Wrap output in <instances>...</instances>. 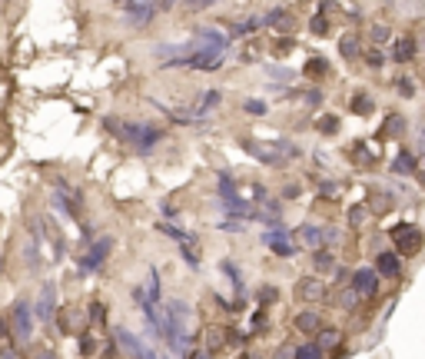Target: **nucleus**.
Here are the masks:
<instances>
[{
    "instance_id": "f257e3e1",
    "label": "nucleus",
    "mask_w": 425,
    "mask_h": 359,
    "mask_svg": "<svg viewBox=\"0 0 425 359\" xmlns=\"http://www.w3.org/2000/svg\"><path fill=\"white\" fill-rule=\"evenodd\" d=\"M110 127H113L126 143H133L137 150H150L163 140V130H160V127H147V123H120V127L110 123Z\"/></svg>"
},
{
    "instance_id": "e433bc0d",
    "label": "nucleus",
    "mask_w": 425,
    "mask_h": 359,
    "mask_svg": "<svg viewBox=\"0 0 425 359\" xmlns=\"http://www.w3.org/2000/svg\"><path fill=\"white\" fill-rule=\"evenodd\" d=\"M276 359H296V349H292V346H283V349H276Z\"/></svg>"
},
{
    "instance_id": "cd10ccee",
    "label": "nucleus",
    "mask_w": 425,
    "mask_h": 359,
    "mask_svg": "<svg viewBox=\"0 0 425 359\" xmlns=\"http://www.w3.org/2000/svg\"><path fill=\"white\" fill-rule=\"evenodd\" d=\"M306 74L309 77H326L329 74V67H326V60H309V63H306Z\"/></svg>"
},
{
    "instance_id": "f8f14e48",
    "label": "nucleus",
    "mask_w": 425,
    "mask_h": 359,
    "mask_svg": "<svg viewBox=\"0 0 425 359\" xmlns=\"http://www.w3.org/2000/svg\"><path fill=\"white\" fill-rule=\"evenodd\" d=\"M376 273L385 276V280H399V276H402V260H399L392 250H385V253H379V260H376Z\"/></svg>"
},
{
    "instance_id": "4468645a",
    "label": "nucleus",
    "mask_w": 425,
    "mask_h": 359,
    "mask_svg": "<svg viewBox=\"0 0 425 359\" xmlns=\"http://www.w3.org/2000/svg\"><path fill=\"white\" fill-rule=\"evenodd\" d=\"M266 243H269V250H273L276 256H292L296 253V246L289 243V237H286V230H283V226H279V230H269Z\"/></svg>"
},
{
    "instance_id": "6ab92c4d",
    "label": "nucleus",
    "mask_w": 425,
    "mask_h": 359,
    "mask_svg": "<svg viewBox=\"0 0 425 359\" xmlns=\"http://www.w3.org/2000/svg\"><path fill=\"white\" fill-rule=\"evenodd\" d=\"M296 329H299V333H319V329H322V319H319L316 310H306V313L296 316Z\"/></svg>"
},
{
    "instance_id": "aec40b11",
    "label": "nucleus",
    "mask_w": 425,
    "mask_h": 359,
    "mask_svg": "<svg viewBox=\"0 0 425 359\" xmlns=\"http://www.w3.org/2000/svg\"><path fill=\"white\" fill-rule=\"evenodd\" d=\"M339 340H342V336H339V329H335V326H322V329H319L316 346L326 353V349H335V346H339Z\"/></svg>"
},
{
    "instance_id": "2eb2a0df",
    "label": "nucleus",
    "mask_w": 425,
    "mask_h": 359,
    "mask_svg": "<svg viewBox=\"0 0 425 359\" xmlns=\"http://www.w3.org/2000/svg\"><path fill=\"white\" fill-rule=\"evenodd\" d=\"M203 343H206L203 349H206L210 356H212V353H219V349L229 343V329L226 326H210V329H206V340H203Z\"/></svg>"
},
{
    "instance_id": "79ce46f5",
    "label": "nucleus",
    "mask_w": 425,
    "mask_h": 359,
    "mask_svg": "<svg viewBox=\"0 0 425 359\" xmlns=\"http://www.w3.org/2000/svg\"><path fill=\"white\" fill-rule=\"evenodd\" d=\"M419 150H422V153H425V127H422V130H419Z\"/></svg>"
},
{
    "instance_id": "f704fd0d",
    "label": "nucleus",
    "mask_w": 425,
    "mask_h": 359,
    "mask_svg": "<svg viewBox=\"0 0 425 359\" xmlns=\"http://www.w3.org/2000/svg\"><path fill=\"white\" fill-rule=\"evenodd\" d=\"M246 110L249 113H266V104L262 100H246Z\"/></svg>"
},
{
    "instance_id": "f3484780",
    "label": "nucleus",
    "mask_w": 425,
    "mask_h": 359,
    "mask_svg": "<svg viewBox=\"0 0 425 359\" xmlns=\"http://www.w3.org/2000/svg\"><path fill=\"white\" fill-rule=\"evenodd\" d=\"M339 54H342L346 60H356V57H359V54H362V44H359V37H356V33H342V37H339Z\"/></svg>"
},
{
    "instance_id": "b1692460",
    "label": "nucleus",
    "mask_w": 425,
    "mask_h": 359,
    "mask_svg": "<svg viewBox=\"0 0 425 359\" xmlns=\"http://www.w3.org/2000/svg\"><path fill=\"white\" fill-rule=\"evenodd\" d=\"M312 263H316V269L326 273V269H335V256L329 253V250H316V253H312Z\"/></svg>"
},
{
    "instance_id": "39448f33",
    "label": "nucleus",
    "mask_w": 425,
    "mask_h": 359,
    "mask_svg": "<svg viewBox=\"0 0 425 359\" xmlns=\"http://www.w3.org/2000/svg\"><path fill=\"white\" fill-rule=\"evenodd\" d=\"M113 340H117V346H120L126 356H133V359H156V353H153L143 340H137L130 329H117V333H113Z\"/></svg>"
},
{
    "instance_id": "9d476101",
    "label": "nucleus",
    "mask_w": 425,
    "mask_h": 359,
    "mask_svg": "<svg viewBox=\"0 0 425 359\" xmlns=\"http://www.w3.org/2000/svg\"><path fill=\"white\" fill-rule=\"evenodd\" d=\"M53 313H57V289L47 280L44 289H40V299H37V319H40V323H50Z\"/></svg>"
},
{
    "instance_id": "ea45409f",
    "label": "nucleus",
    "mask_w": 425,
    "mask_h": 359,
    "mask_svg": "<svg viewBox=\"0 0 425 359\" xmlns=\"http://www.w3.org/2000/svg\"><path fill=\"white\" fill-rule=\"evenodd\" d=\"M210 3H216V0H186V7H193V10L197 7H210Z\"/></svg>"
},
{
    "instance_id": "9b49d317",
    "label": "nucleus",
    "mask_w": 425,
    "mask_h": 359,
    "mask_svg": "<svg viewBox=\"0 0 425 359\" xmlns=\"http://www.w3.org/2000/svg\"><path fill=\"white\" fill-rule=\"evenodd\" d=\"M296 243L306 246V250H312V253H316V250H326V237H322V230L312 223H306L296 230Z\"/></svg>"
},
{
    "instance_id": "bb28decb",
    "label": "nucleus",
    "mask_w": 425,
    "mask_h": 359,
    "mask_svg": "<svg viewBox=\"0 0 425 359\" xmlns=\"http://www.w3.org/2000/svg\"><path fill=\"white\" fill-rule=\"evenodd\" d=\"M352 110L356 113H372V97L369 93H356L352 97Z\"/></svg>"
},
{
    "instance_id": "c756f323",
    "label": "nucleus",
    "mask_w": 425,
    "mask_h": 359,
    "mask_svg": "<svg viewBox=\"0 0 425 359\" xmlns=\"http://www.w3.org/2000/svg\"><path fill=\"white\" fill-rule=\"evenodd\" d=\"M395 87H399V93H402V97H412V93H415V83H412V80H406V77H402V80H395Z\"/></svg>"
},
{
    "instance_id": "7ed1b4c3",
    "label": "nucleus",
    "mask_w": 425,
    "mask_h": 359,
    "mask_svg": "<svg viewBox=\"0 0 425 359\" xmlns=\"http://www.w3.org/2000/svg\"><path fill=\"white\" fill-rule=\"evenodd\" d=\"M392 243H395V250L399 253H406V256H415L419 250H422V233L415 230L412 223H399V226H392Z\"/></svg>"
},
{
    "instance_id": "a19ab883",
    "label": "nucleus",
    "mask_w": 425,
    "mask_h": 359,
    "mask_svg": "<svg viewBox=\"0 0 425 359\" xmlns=\"http://www.w3.org/2000/svg\"><path fill=\"white\" fill-rule=\"evenodd\" d=\"M186 356H190V359H210V353H206V349H190Z\"/></svg>"
},
{
    "instance_id": "412c9836",
    "label": "nucleus",
    "mask_w": 425,
    "mask_h": 359,
    "mask_svg": "<svg viewBox=\"0 0 425 359\" xmlns=\"http://www.w3.org/2000/svg\"><path fill=\"white\" fill-rule=\"evenodd\" d=\"M266 24H273L279 33H292V30H296V20L289 14H283V10H273V14L266 17Z\"/></svg>"
},
{
    "instance_id": "5701e85b",
    "label": "nucleus",
    "mask_w": 425,
    "mask_h": 359,
    "mask_svg": "<svg viewBox=\"0 0 425 359\" xmlns=\"http://www.w3.org/2000/svg\"><path fill=\"white\" fill-rule=\"evenodd\" d=\"M60 326H63V333H80L83 329V316L76 313V310H67L60 316Z\"/></svg>"
},
{
    "instance_id": "58836bf2",
    "label": "nucleus",
    "mask_w": 425,
    "mask_h": 359,
    "mask_svg": "<svg viewBox=\"0 0 425 359\" xmlns=\"http://www.w3.org/2000/svg\"><path fill=\"white\" fill-rule=\"evenodd\" d=\"M369 67H382V54H379V50H372V54H369Z\"/></svg>"
},
{
    "instance_id": "f03ea898",
    "label": "nucleus",
    "mask_w": 425,
    "mask_h": 359,
    "mask_svg": "<svg viewBox=\"0 0 425 359\" xmlns=\"http://www.w3.org/2000/svg\"><path fill=\"white\" fill-rule=\"evenodd\" d=\"M243 147L249 157H256L259 163H266V166H279L286 157L296 153V150L286 147V143H266V140H246Z\"/></svg>"
},
{
    "instance_id": "20e7f679",
    "label": "nucleus",
    "mask_w": 425,
    "mask_h": 359,
    "mask_svg": "<svg viewBox=\"0 0 425 359\" xmlns=\"http://www.w3.org/2000/svg\"><path fill=\"white\" fill-rule=\"evenodd\" d=\"M10 326H14L17 343H31L33 340V310L27 299H17L14 303V323Z\"/></svg>"
},
{
    "instance_id": "c9c22d12",
    "label": "nucleus",
    "mask_w": 425,
    "mask_h": 359,
    "mask_svg": "<svg viewBox=\"0 0 425 359\" xmlns=\"http://www.w3.org/2000/svg\"><path fill=\"white\" fill-rule=\"evenodd\" d=\"M90 319L93 323H103V306H100V303H93L90 306Z\"/></svg>"
},
{
    "instance_id": "a211bd4d",
    "label": "nucleus",
    "mask_w": 425,
    "mask_h": 359,
    "mask_svg": "<svg viewBox=\"0 0 425 359\" xmlns=\"http://www.w3.org/2000/svg\"><path fill=\"white\" fill-rule=\"evenodd\" d=\"M415 157H412L409 150H402V153H399V157H395L392 160V173H399V177H412V173H415Z\"/></svg>"
},
{
    "instance_id": "393cba45",
    "label": "nucleus",
    "mask_w": 425,
    "mask_h": 359,
    "mask_svg": "<svg viewBox=\"0 0 425 359\" xmlns=\"http://www.w3.org/2000/svg\"><path fill=\"white\" fill-rule=\"evenodd\" d=\"M223 273L229 276V283L236 286V293H243V276H240V269H236V263H229V260H223Z\"/></svg>"
},
{
    "instance_id": "4be33fe9",
    "label": "nucleus",
    "mask_w": 425,
    "mask_h": 359,
    "mask_svg": "<svg viewBox=\"0 0 425 359\" xmlns=\"http://www.w3.org/2000/svg\"><path fill=\"white\" fill-rule=\"evenodd\" d=\"M402 130H406L402 113H389V120L382 123V136H402Z\"/></svg>"
},
{
    "instance_id": "0eeeda50",
    "label": "nucleus",
    "mask_w": 425,
    "mask_h": 359,
    "mask_svg": "<svg viewBox=\"0 0 425 359\" xmlns=\"http://www.w3.org/2000/svg\"><path fill=\"white\" fill-rule=\"evenodd\" d=\"M226 47H229V37L212 27H203L197 33V40H193V50H219V54H226Z\"/></svg>"
},
{
    "instance_id": "ddd939ff",
    "label": "nucleus",
    "mask_w": 425,
    "mask_h": 359,
    "mask_svg": "<svg viewBox=\"0 0 425 359\" xmlns=\"http://www.w3.org/2000/svg\"><path fill=\"white\" fill-rule=\"evenodd\" d=\"M110 250H113V239L110 237L97 239V243L90 246V253H87V260H83V269H100V263L110 256Z\"/></svg>"
},
{
    "instance_id": "a878e982",
    "label": "nucleus",
    "mask_w": 425,
    "mask_h": 359,
    "mask_svg": "<svg viewBox=\"0 0 425 359\" xmlns=\"http://www.w3.org/2000/svg\"><path fill=\"white\" fill-rule=\"evenodd\" d=\"M296 359H322V349L316 343H303L296 346Z\"/></svg>"
},
{
    "instance_id": "6e6552de",
    "label": "nucleus",
    "mask_w": 425,
    "mask_h": 359,
    "mask_svg": "<svg viewBox=\"0 0 425 359\" xmlns=\"http://www.w3.org/2000/svg\"><path fill=\"white\" fill-rule=\"evenodd\" d=\"M296 299H303V303H322L326 299V283L316 280V276H306L296 283Z\"/></svg>"
},
{
    "instance_id": "4c0bfd02",
    "label": "nucleus",
    "mask_w": 425,
    "mask_h": 359,
    "mask_svg": "<svg viewBox=\"0 0 425 359\" xmlns=\"http://www.w3.org/2000/svg\"><path fill=\"white\" fill-rule=\"evenodd\" d=\"M219 230H229V233H240L243 226L236 223V220H223V223H219Z\"/></svg>"
},
{
    "instance_id": "7c9ffc66",
    "label": "nucleus",
    "mask_w": 425,
    "mask_h": 359,
    "mask_svg": "<svg viewBox=\"0 0 425 359\" xmlns=\"http://www.w3.org/2000/svg\"><path fill=\"white\" fill-rule=\"evenodd\" d=\"M372 40H376V44H385V40H389V27L376 24V27H372Z\"/></svg>"
},
{
    "instance_id": "1a4fd4ad",
    "label": "nucleus",
    "mask_w": 425,
    "mask_h": 359,
    "mask_svg": "<svg viewBox=\"0 0 425 359\" xmlns=\"http://www.w3.org/2000/svg\"><path fill=\"white\" fill-rule=\"evenodd\" d=\"M219 63H223L219 50H193L190 57L183 60V67H193V70H216Z\"/></svg>"
},
{
    "instance_id": "2f4dec72",
    "label": "nucleus",
    "mask_w": 425,
    "mask_h": 359,
    "mask_svg": "<svg viewBox=\"0 0 425 359\" xmlns=\"http://www.w3.org/2000/svg\"><path fill=\"white\" fill-rule=\"evenodd\" d=\"M342 306H346V310H352V306H356V303H359V293H356V289H346V293H342Z\"/></svg>"
},
{
    "instance_id": "dca6fc26",
    "label": "nucleus",
    "mask_w": 425,
    "mask_h": 359,
    "mask_svg": "<svg viewBox=\"0 0 425 359\" xmlns=\"http://www.w3.org/2000/svg\"><path fill=\"white\" fill-rule=\"evenodd\" d=\"M415 50H419V44H415V37H399V40H395V60H399V63H409L412 57H415Z\"/></svg>"
},
{
    "instance_id": "473e14b6",
    "label": "nucleus",
    "mask_w": 425,
    "mask_h": 359,
    "mask_svg": "<svg viewBox=\"0 0 425 359\" xmlns=\"http://www.w3.org/2000/svg\"><path fill=\"white\" fill-rule=\"evenodd\" d=\"M319 130H322V134H335V130H339V120H322V123H319Z\"/></svg>"
},
{
    "instance_id": "72a5a7b5",
    "label": "nucleus",
    "mask_w": 425,
    "mask_h": 359,
    "mask_svg": "<svg viewBox=\"0 0 425 359\" xmlns=\"http://www.w3.org/2000/svg\"><path fill=\"white\" fill-rule=\"evenodd\" d=\"M329 24H326V17H312V33H326Z\"/></svg>"
},
{
    "instance_id": "c85d7f7f",
    "label": "nucleus",
    "mask_w": 425,
    "mask_h": 359,
    "mask_svg": "<svg viewBox=\"0 0 425 359\" xmlns=\"http://www.w3.org/2000/svg\"><path fill=\"white\" fill-rule=\"evenodd\" d=\"M365 216H369V207H352V209H349V223H352V226H362V223H365Z\"/></svg>"
},
{
    "instance_id": "423d86ee",
    "label": "nucleus",
    "mask_w": 425,
    "mask_h": 359,
    "mask_svg": "<svg viewBox=\"0 0 425 359\" xmlns=\"http://www.w3.org/2000/svg\"><path fill=\"white\" fill-rule=\"evenodd\" d=\"M379 273L376 269H356L352 273V289L359 293V299H372L376 293H379Z\"/></svg>"
}]
</instances>
